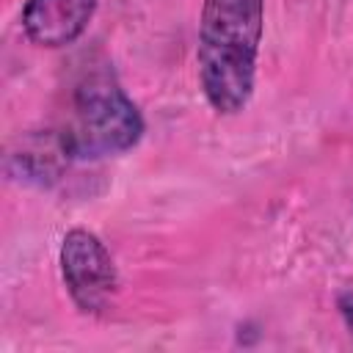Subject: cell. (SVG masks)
Returning a JSON list of instances; mask_svg holds the SVG:
<instances>
[{
	"label": "cell",
	"mask_w": 353,
	"mask_h": 353,
	"mask_svg": "<svg viewBox=\"0 0 353 353\" xmlns=\"http://www.w3.org/2000/svg\"><path fill=\"white\" fill-rule=\"evenodd\" d=\"M265 33V0H204L199 17V85L218 116L248 108Z\"/></svg>",
	"instance_id": "cell-1"
},
{
	"label": "cell",
	"mask_w": 353,
	"mask_h": 353,
	"mask_svg": "<svg viewBox=\"0 0 353 353\" xmlns=\"http://www.w3.org/2000/svg\"><path fill=\"white\" fill-rule=\"evenodd\" d=\"M143 116L108 69L88 72L72 94V113L58 135L66 157L97 160L132 149L143 135Z\"/></svg>",
	"instance_id": "cell-2"
},
{
	"label": "cell",
	"mask_w": 353,
	"mask_h": 353,
	"mask_svg": "<svg viewBox=\"0 0 353 353\" xmlns=\"http://www.w3.org/2000/svg\"><path fill=\"white\" fill-rule=\"evenodd\" d=\"M58 262L72 303L83 314L105 312L119 290V270L105 243L88 229H69L61 240Z\"/></svg>",
	"instance_id": "cell-3"
},
{
	"label": "cell",
	"mask_w": 353,
	"mask_h": 353,
	"mask_svg": "<svg viewBox=\"0 0 353 353\" xmlns=\"http://www.w3.org/2000/svg\"><path fill=\"white\" fill-rule=\"evenodd\" d=\"M97 6L99 0H25L22 30L30 44L61 50L88 30Z\"/></svg>",
	"instance_id": "cell-4"
},
{
	"label": "cell",
	"mask_w": 353,
	"mask_h": 353,
	"mask_svg": "<svg viewBox=\"0 0 353 353\" xmlns=\"http://www.w3.org/2000/svg\"><path fill=\"white\" fill-rule=\"evenodd\" d=\"M336 309H339V314H342V320H345L347 331L353 334V290H347V292H339V295H336Z\"/></svg>",
	"instance_id": "cell-5"
}]
</instances>
